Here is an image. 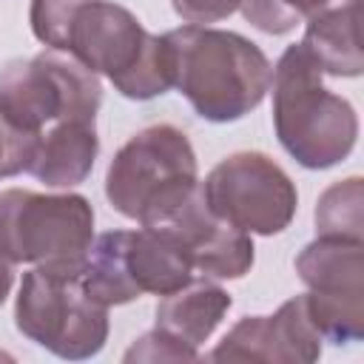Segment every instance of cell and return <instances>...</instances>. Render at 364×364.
<instances>
[{"instance_id": "cell-5", "label": "cell", "mask_w": 364, "mask_h": 364, "mask_svg": "<svg viewBox=\"0 0 364 364\" xmlns=\"http://www.w3.org/2000/svg\"><path fill=\"white\" fill-rule=\"evenodd\" d=\"M14 321L23 336L60 358H91L108 338V307L91 296L82 264L43 267L23 276Z\"/></svg>"}, {"instance_id": "cell-11", "label": "cell", "mask_w": 364, "mask_h": 364, "mask_svg": "<svg viewBox=\"0 0 364 364\" xmlns=\"http://www.w3.org/2000/svg\"><path fill=\"white\" fill-rule=\"evenodd\" d=\"M321 336L310 321L304 296L284 301L273 316L242 318L208 355L210 361H316Z\"/></svg>"}, {"instance_id": "cell-6", "label": "cell", "mask_w": 364, "mask_h": 364, "mask_svg": "<svg viewBox=\"0 0 364 364\" xmlns=\"http://www.w3.org/2000/svg\"><path fill=\"white\" fill-rule=\"evenodd\" d=\"M94 242V210L80 193H0V256L43 267H80Z\"/></svg>"}, {"instance_id": "cell-18", "label": "cell", "mask_w": 364, "mask_h": 364, "mask_svg": "<svg viewBox=\"0 0 364 364\" xmlns=\"http://www.w3.org/2000/svg\"><path fill=\"white\" fill-rule=\"evenodd\" d=\"M196 358L193 350L176 344L171 336H165L162 330H151L145 333L128 353H125V361H191Z\"/></svg>"}, {"instance_id": "cell-10", "label": "cell", "mask_w": 364, "mask_h": 364, "mask_svg": "<svg viewBox=\"0 0 364 364\" xmlns=\"http://www.w3.org/2000/svg\"><path fill=\"white\" fill-rule=\"evenodd\" d=\"M142 228H162L171 233L182 250L188 253L193 270H202L213 279H239L253 264V242L250 233L233 228L230 222L219 219L202 199L199 185L188 199H182L171 213H165L154 225Z\"/></svg>"}, {"instance_id": "cell-7", "label": "cell", "mask_w": 364, "mask_h": 364, "mask_svg": "<svg viewBox=\"0 0 364 364\" xmlns=\"http://www.w3.org/2000/svg\"><path fill=\"white\" fill-rule=\"evenodd\" d=\"M100 102V77L57 48L11 60L0 71V114L34 136L63 119L94 122Z\"/></svg>"}, {"instance_id": "cell-1", "label": "cell", "mask_w": 364, "mask_h": 364, "mask_svg": "<svg viewBox=\"0 0 364 364\" xmlns=\"http://www.w3.org/2000/svg\"><path fill=\"white\" fill-rule=\"evenodd\" d=\"M34 37L71 54L94 74H105L128 100H151L173 88L165 34H148L142 23L108 0H31Z\"/></svg>"}, {"instance_id": "cell-20", "label": "cell", "mask_w": 364, "mask_h": 364, "mask_svg": "<svg viewBox=\"0 0 364 364\" xmlns=\"http://www.w3.org/2000/svg\"><path fill=\"white\" fill-rule=\"evenodd\" d=\"M11 282H14V270H11V262L6 256H0V304L6 301L9 290H11Z\"/></svg>"}, {"instance_id": "cell-9", "label": "cell", "mask_w": 364, "mask_h": 364, "mask_svg": "<svg viewBox=\"0 0 364 364\" xmlns=\"http://www.w3.org/2000/svg\"><path fill=\"white\" fill-rule=\"evenodd\" d=\"M296 270L310 287L304 304L324 341L350 344L364 333V245L361 239L318 236L299 259Z\"/></svg>"}, {"instance_id": "cell-17", "label": "cell", "mask_w": 364, "mask_h": 364, "mask_svg": "<svg viewBox=\"0 0 364 364\" xmlns=\"http://www.w3.org/2000/svg\"><path fill=\"white\" fill-rule=\"evenodd\" d=\"M34 142H37L34 134H26L23 128H17L0 114V179L28 171Z\"/></svg>"}, {"instance_id": "cell-8", "label": "cell", "mask_w": 364, "mask_h": 364, "mask_svg": "<svg viewBox=\"0 0 364 364\" xmlns=\"http://www.w3.org/2000/svg\"><path fill=\"white\" fill-rule=\"evenodd\" d=\"M205 205L245 233H282L299 205L290 176L264 154L242 151L225 156L199 185Z\"/></svg>"}, {"instance_id": "cell-16", "label": "cell", "mask_w": 364, "mask_h": 364, "mask_svg": "<svg viewBox=\"0 0 364 364\" xmlns=\"http://www.w3.org/2000/svg\"><path fill=\"white\" fill-rule=\"evenodd\" d=\"M336 0H242L239 9L247 23L264 34H287L299 23H307L313 14L327 9Z\"/></svg>"}, {"instance_id": "cell-15", "label": "cell", "mask_w": 364, "mask_h": 364, "mask_svg": "<svg viewBox=\"0 0 364 364\" xmlns=\"http://www.w3.org/2000/svg\"><path fill=\"white\" fill-rule=\"evenodd\" d=\"M361 179L350 176L344 182L330 185L316 208V230L318 236H344L361 239Z\"/></svg>"}, {"instance_id": "cell-2", "label": "cell", "mask_w": 364, "mask_h": 364, "mask_svg": "<svg viewBox=\"0 0 364 364\" xmlns=\"http://www.w3.org/2000/svg\"><path fill=\"white\" fill-rule=\"evenodd\" d=\"M173 88L210 122L250 114L270 91L273 65L264 51L236 31L182 26L165 34Z\"/></svg>"}, {"instance_id": "cell-4", "label": "cell", "mask_w": 364, "mask_h": 364, "mask_svg": "<svg viewBox=\"0 0 364 364\" xmlns=\"http://www.w3.org/2000/svg\"><path fill=\"white\" fill-rule=\"evenodd\" d=\"M196 185V154L185 131L173 125H151L134 134L105 173L108 202L139 225L159 222Z\"/></svg>"}, {"instance_id": "cell-12", "label": "cell", "mask_w": 364, "mask_h": 364, "mask_svg": "<svg viewBox=\"0 0 364 364\" xmlns=\"http://www.w3.org/2000/svg\"><path fill=\"white\" fill-rule=\"evenodd\" d=\"M361 0H336L307 20L301 48L318 65L321 74L358 77L364 68L358 40Z\"/></svg>"}, {"instance_id": "cell-13", "label": "cell", "mask_w": 364, "mask_h": 364, "mask_svg": "<svg viewBox=\"0 0 364 364\" xmlns=\"http://www.w3.org/2000/svg\"><path fill=\"white\" fill-rule=\"evenodd\" d=\"M97 151L100 139L94 122L63 119L37 136L28 173L51 188H71L91 173Z\"/></svg>"}, {"instance_id": "cell-3", "label": "cell", "mask_w": 364, "mask_h": 364, "mask_svg": "<svg viewBox=\"0 0 364 364\" xmlns=\"http://www.w3.org/2000/svg\"><path fill=\"white\" fill-rule=\"evenodd\" d=\"M270 85L276 136L299 165L318 171L350 156L358 117L344 97L324 88L321 71L301 43L279 57Z\"/></svg>"}, {"instance_id": "cell-14", "label": "cell", "mask_w": 364, "mask_h": 364, "mask_svg": "<svg viewBox=\"0 0 364 364\" xmlns=\"http://www.w3.org/2000/svg\"><path fill=\"white\" fill-rule=\"evenodd\" d=\"M228 307L230 293H225L216 282L191 279L179 290L162 296L156 304V330L196 353V347L210 338Z\"/></svg>"}, {"instance_id": "cell-19", "label": "cell", "mask_w": 364, "mask_h": 364, "mask_svg": "<svg viewBox=\"0 0 364 364\" xmlns=\"http://www.w3.org/2000/svg\"><path fill=\"white\" fill-rule=\"evenodd\" d=\"M171 3H173V11L188 26H208L230 17L242 0H171Z\"/></svg>"}]
</instances>
